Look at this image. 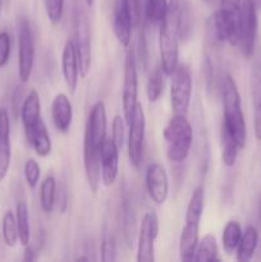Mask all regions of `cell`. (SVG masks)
<instances>
[{"label": "cell", "instance_id": "cell-13", "mask_svg": "<svg viewBox=\"0 0 261 262\" xmlns=\"http://www.w3.org/2000/svg\"><path fill=\"white\" fill-rule=\"evenodd\" d=\"M106 107L102 101H97L92 106L86 123L84 146L95 151H100L106 140Z\"/></svg>", "mask_w": 261, "mask_h": 262}, {"label": "cell", "instance_id": "cell-37", "mask_svg": "<svg viewBox=\"0 0 261 262\" xmlns=\"http://www.w3.org/2000/svg\"><path fill=\"white\" fill-rule=\"evenodd\" d=\"M115 260V243L113 238L106 237L101 242V261L109 262Z\"/></svg>", "mask_w": 261, "mask_h": 262}, {"label": "cell", "instance_id": "cell-11", "mask_svg": "<svg viewBox=\"0 0 261 262\" xmlns=\"http://www.w3.org/2000/svg\"><path fill=\"white\" fill-rule=\"evenodd\" d=\"M138 95V78H137V64H136L135 53L130 49L127 53L124 61V81H123L122 105L124 113L125 124H129L133 110L137 105Z\"/></svg>", "mask_w": 261, "mask_h": 262}, {"label": "cell", "instance_id": "cell-10", "mask_svg": "<svg viewBox=\"0 0 261 262\" xmlns=\"http://www.w3.org/2000/svg\"><path fill=\"white\" fill-rule=\"evenodd\" d=\"M128 128H129V132H128V156H129V161L133 168L138 169L141 165V161H142L146 135V117L142 105L140 102H137L135 110H133Z\"/></svg>", "mask_w": 261, "mask_h": 262}, {"label": "cell", "instance_id": "cell-21", "mask_svg": "<svg viewBox=\"0 0 261 262\" xmlns=\"http://www.w3.org/2000/svg\"><path fill=\"white\" fill-rule=\"evenodd\" d=\"M26 140L30 143L31 147L35 150L41 158H45L51 152V140L48 129H46L45 122L42 119L35 124L33 127L25 130Z\"/></svg>", "mask_w": 261, "mask_h": 262}, {"label": "cell", "instance_id": "cell-43", "mask_svg": "<svg viewBox=\"0 0 261 262\" xmlns=\"http://www.w3.org/2000/svg\"><path fill=\"white\" fill-rule=\"evenodd\" d=\"M260 220H261V204H260Z\"/></svg>", "mask_w": 261, "mask_h": 262}, {"label": "cell", "instance_id": "cell-41", "mask_svg": "<svg viewBox=\"0 0 261 262\" xmlns=\"http://www.w3.org/2000/svg\"><path fill=\"white\" fill-rule=\"evenodd\" d=\"M95 0H84V3H86L87 7H92V4H94Z\"/></svg>", "mask_w": 261, "mask_h": 262}, {"label": "cell", "instance_id": "cell-1", "mask_svg": "<svg viewBox=\"0 0 261 262\" xmlns=\"http://www.w3.org/2000/svg\"><path fill=\"white\" fill-rule=\"evenodd\" d=\"M183 0L169 2L168 15L160 23L159 31V50L163 72L171 76L179 64V40H181V13Z\"/></svg>", "mask_w": 261, "mask_h": 262}, {"label": "cell", "instance_id": "cell-17", "mask_svg": "<svg viewBox=\"0 0 261 262\" xmlns=\"http://www.w3.org/2000/svg\"><path fill=\"white\" fill-rule=\"evenodd\" d=\"M51 119L56 130L60 133H68L73 120V107L71 100L66 94L60 92L51 102Z\"/></svg>", "mask_w": 261, "mask_h": 262}, {"label": "cell", "instance_id": "cell-38", "mask_svg": "<svg viewBox=\"0 0 261 262\" xmlns=\"http://www.w3.org/2000/svg\"><path fill=\"white\" fill-rule=\"evenodd\" d=\"M23 89L22 86H17L15 90L13 91L12 95V101H10V106H12V112H13V117L14 119H17L19 117L20 113V107H22L23 104Z\"/></svg>", "mask_w": 261, "mask_h": 262}, {"label": "cell", "instance_id": "cell-5", "mask_svg": "<svg viewBox=\"0 0 261 262\" xmlns=\"http://www.w3.org/2000/svg\"><path fill=\"white\" fill-rule=\"evenodd\" d=\"M242 0H220V9L211 18L217 41H227L232 46L240 42V14Z\"/></svg>", "mask_w": 261, "mask_h": 262}, {"label": "cell", "instance_id": "cell-27", "mask_svg": "<svg viewBox=\"0 0 261 262\" xmlns=\"http://www.w3.org/2000/svg\"><path fill=\"white\" fill-rule=\"evenodd\" d=\"M241 237H242V229H241L240 223L235 220H230L225 224L222 234V245L224 252L228 255H232L237 251L238 245H240Z\"/></svg>", "mask_w": 261, "mask_h": 262}, {"label": "cell", "instance_id": "cell-36", "mask_svg": "<svg viewBox=\"0 0 261 262\" xmlns=\"http://www.w3.org/2000/svg\"><path fill=\"white\" fill-rule=\"evenodd\" d=\"M124 3L130 13L133 26L135 27H140L141 18H142L141 17L142 15V0H124Z\"/></svg>", "mask_w": 261, "mask_h": 262}, {"label": "cell", "instance_id": "cell-40", "mask_svg": "<svg viewBox=\"0 0 261 262\" xmlns=\"http://www.w3.org/2000/svg\"><path fill=\"white\" fill-rule=\"evenodd\" d=\"M204 3H206L207 5H214L216 3V0H202Z\"/></svg>", "mask_w": 261, "mask_h": 262}, {"label": "cell", "instance_id": "cell-31", "mask_svg": "<svg viewBox=\"0 0 261 262\" xmlns=\"http://www.w3.org/2000/svg\"><path fill=\"white\" fill-rule=\"evenodd\" d=\"M2 234L3 241H4L8 247H14L18 241H19V238H18L17 219H15V215L12 211H7L3 216Z\"/></svg>", "mask_w": 261, "mask_h": 262}, {"label": "cell", "instance_id": "cell-24", "mask_svg": "<svg viewBox=\"0 0 261 262\" xmlns=\"http://www.w3.org/2000/svg\"><path fill=\"white\" fill-rule=\"evenodd\" d=\"M220 138H222V161L227 168H232L235 164L238 154L242 150L238 145L237 140L233 137L232 133L222 124L220 130Z\"/></svg>", "mask_w": 261, "mask_h": 262}, {"label": "cell", "instance_id": "cell-29", "mask_svg": "<svg viewBox=\"0 0 261 262\" xmlns=\"http://www.w3.org/2000/svg\"><path fill=\"white\" fill-rule=\"evenodd\" d=\"M146 17L151 25H160L168 15V0H146Z\"/></svg>", "mask_w": 261, "mask_h": 262}, {"label": "cell", "instance_id": "cell-8", "mask_svg": "<svg viewBox=\"0 0 261 262\" xmlns=\"http://www.w3.org/2000/svg\"><path fill=\"white\" fill-rule=\"evenodd\" d=\"M256 35H257V12L253 0H242L240 14V42L238 46L246 59L255 54Z\"/></svg>", "mask_w": 261, "mask_h": 262}, {"label": "cell", "instance_id": "cell-20", "mask_svg": "<svg viewBox=\"0 0 261 262\" xmlns=\"http://www.w3.org/2000/svg\"><path fill=\"white\" fill-rule=\"evenodd\" d=\"M251 99L253 109V130L255 137L261 141V63L257 61L252 66L250 77Z\"/></svg>", "mask_w": 261, "mask_h": 262}, {"label": "cell", "instance_id": "cell-19", "mask_svg": "<svg viewBox=\"0 0 261 262\" xmlns=\"http://www.w3.org/2000/svg\"><path fill=\"white\" fill-rule=\"evenodd\" d=\"M132 27L133 20L130 17V13L125 5L124 0H119L117 8L114 10V17H113V28L117 36V40L120 45L128 48L132 40Z\"/></svg>", "mask_w": 261, "mask_h": 262}, {"label": "cell", "instance_id": "cell-3", "mask_svg": "<svg viewBox=\"0 0 261 262\" xmlns=\"http://www.w3.org/2000/svg\"><path fill=\"white\" fill-rule=\"evenodd\" d=\"M205 206V189L200 186L192 193L184 219V227L179 238V257L182 261H193L199 243V228Z\"/></svg>", "mask_w": 261, "mask_h": 262}, {"label": "cell", "instance_id": "cell-6", "mask_svg": "<svg viewBox=\"0 0 261 262\" xmlns=\"http://www.w3.org/2000/svg\"><path fill=\"white\" fill-rule=\"evenodd\" d=\"M171 76H173L170 89L171 107L174 114L186 115L191 104L192 89H193L191 68L187 64L179 63Z\"/></svg>", "mask_w": 261, "mask_h": 262}, {"label": "cell", "instance_id": "cell-25", "mask_svg": "<svg viewBox=\"0 0 261 262\" xmlns=\"http://www.w3.org/2000/svg\"><path fill=\"white\" fill-rule=\"evenodd\" d=\"M219 247L215 235L206 234L202 237V239H199L197 243L196 252H194V262H211L219 261Z\"/></svg>", "mask_w": 261, "mask_h": 262}, {"label": "cell", "instance_id": "cell-33", "mask_svg": "<svg viewBox=\"0 0 261 262\" xmlns=\"http://www.w3.org/2000/svg\"><path fill=\"white\" fill-rule=\"evenodd\" d=\"M45 12L51 25H58L63 18L64 0H44Z\"/></svg>", "mask_w": 261, "mask_h": 262}, {"label": "cell", "instance_id": "cell-18", "mask_svg": "<svg viewBox=\"0 0 261 262\" xmlns=\"http://www.w3.org/2000/svg\"><path fill=\"white\" fill-rule=\"evenodd\" d=\"M12 161L10 119L8 110L0 107V182L7 177Z\"/></svg>", "mask_w": 261, "mask_h": 262}, {"label": "cell", "instance_id": "cell-14", "mask_svg": "<svg viewBox=\"0 0 261 262\" xmlns=\"http://www.w3.org/2000/svg\"><path fill=\"white\" fill-rule=\"evenodd\" d=\"M146 188L156 205H163L169 194V179L165 168L159 163H151L146 170Z\"/></svg>", "mask_w": 261, "mask_h": 262}, {"label": "cell", "instance_id": "cell-30", "mask_svg": "<svg viewBox=\"0 0 261 262\" xmlns=\"http://www.w3.org/2000/svg\"><path fill=\"white\" fill-rule=\"evenodd\" d=\"M164 72L161 68H154L147 78V99L150 102H156L164 91Z\"/></svg>", "mask_w": 261, "mask_h": 262}, {"label": "cell", "instance_id": "cell-4", "mask_svg": "<svg viewBox=\"0 0 261 262\" xmlns=\"http://www.w3.org/2000/svg\"><path fill=\"white\" fill-rule=\"evenodd\" d=\"M166 155L171 163H183L193 145V128L186 115L174 114L164 129Z\"/></svg>", "mask_w": 261, "mask_h": 262}, {"label": "cell", "instance_id": "cell-7", "mask_svg": "<svg viewBox=\"0 0 261 262\" xmlns=\"http://www.w3.org/2000/svg\"><path fill=\"white\" fill-rule=\"evenodd\" d=\"M74 27H76L77 54L79 61V76L86 78L91 68V31L87 13L81 5L74 8Z\"/></svg>", "mask_w": 261, "mask_h": 262}, {"label": "cell", "instance_id": "cell-15", "mask_svg": "<svg viewBox=\"0 0 261 262\" xmlns=\"http://www.w3.org/2000/svg\"><path fill=\"white\" fill-rule=\"evenodd\" d=\"M119 148L112 138H107L100 148V166L101 181L106 187L113 186L119 173Z\"/></svg>", "mask_w": 261, "mask_h": 262}, {"label": "cell", "instance_id": "cell-32", "mask_svg": "<svg viewBox=\"0 0 261 262\" xmlns=\"http://www.w3.org/2000/svg\"><path fill=\"white\" fill-rule=\"evenodd\" d=\"M23 173H25V179L27 182L28 187L31 189H35L37 187L38 181L41 177V169L37 161L35 159H28L25 163V168H23Z\"/></svg>", "mask_w": 261, "mask_h": 262}, {"label": "cell", "instance_id": "cell-9", "mask_svg": "<svg viewBox=\"0 0 261 262\" xmlns=\"http://www.w3.org/2000/svg\"><path fill=\"white\" fill-rule=\"evenodd\" d=\"M35 64V41L31 25L22 18L18 25V76L22 83L28 82Z\"/></svg>", "mask_w": 261, "mask_h": 262}, {"label": "cell", "instance_id": "cell-39", "mask_svg": "<svg viewBox=\"0 0 261 262\" xmlns=\"http://www.w3.org/2000/svg\"><path fill=\"white\" fill-rule=\"evenodd\" d=\"M23 260L25 261H35L37 260V251L32 247V246L27 245L23 252Z\"/></svg>", "mask_w": 261, "mask_h": 262}, {"label": "cell", "instance_id": "cell-2", "mask_svg": "<svg viewBox=\"0 0 261 262\" xmlns=\"http://www.w3.org/2000/svg\"><path fill=\"white\" fill-rule=\"evenodd\" d=\"M222 102H223V123L233 137L237 140L241 148L245 147L247 129L245 117L241 107V96L234 78L225 74L222 79Z\"/></svg>", "mask_w": 261, "mask_h": 262}, {"label": "cell", "instance_id": "cell-35", "mask_svg": "<svg viewBox=\"0 0 261 262\" xmlns=\"http://www.w3.org/2000/svg\"><path fill=\"white\" fill-rule=\"evenodd\" d=\"M10 51H12V40L9 33L2 31L0 32V69L4 68L9 61Z\"/></svg>", "mask_w": 261, "mask_h": 262}, {"label": "cell", "instance_id": "cell-34", "mask_svg": "<svg viewBox=\"0 0 261 262\" xmlns=\"http://www.w3.org/2000/svg\"><path fill=\"white\" fill-rule=\"evenodd\" d=\"M125 137V120L120 115H115L112 123V140L117 145L119 150H122L124 145Z\"/></svg>", "mask_w": 261, "mask_h": 262}, {"label": "cell", "instance_id": "cell-23", "mask_svg": "<svg viewBox=\"0 0 261 262\" xmlns=\"http://www.w3.org/2000/svg\"><path fill=\"white\" fill-rule=\"evenodd\" d=\"M258 245V232L253 225H248L242 233L240 245L237 247V260L241 262H247L252 260L255 251Z\"/></svg>", "mask_w": 261, "mask_h": 262}, {"label": "cell", "instance_id": "cell-12", "mask_svg": "<svg viewBox=\"0 0 261 262\" xmlns=\"http://www.w3.org/2000/svg\"><path fill=\"white\" fill-rule=\"evenodd\" d=\"M159 232V220L155 212H146L142 217L138 233L137 242V261L154 262L155 261V241Z\"/></svg>", "mask_w": 261, "mask_h": 262}, {"label": "cell", "instance_id": "cell-42", "mask_svg": "<svg viewBox=\"0 0 261 262\" xmlns=\"http://www.w3.org/2000/svg\"><path fill=\"white\" fill-rule=\"evenodd\" d=\"M2 10H3V0H0V17H2Z\"/></svg>", "mask_w": 261, "mask_h": 262}, {"label": "cell", "instance_id": "cell-26", "mask_svg": "<svg viewBox=\"0 0 261 262\" xmlns=\"http://www.w3.org/2000/svg\"><path fill=\"white\" fill-rule=\"evenodd\" d=\"M15 219H17L18 238L22 246L30 245L31 241V225H30V211L25 201H20L15 207Z\"/></svg>", "mask_w": 261, "mask_h": 262}, {"label": "cell", "instance_id": "cell-16", "mask_svg": "<svg viewBox=\"0 0 261 262\" xmlns=\"http://www.w3.org/2000/svg\"><path fill=\"white\" fill-rule=\"evenodd\" d=\"M61 71H63L64 82H66L69 92L74 94L77 86H78L79 61L76 43L72 38L67 40L66 45H64L63 54H61Z\"/></svg>", "mask_w": 261, "mask_h": 262}, {"label": "cell", "instance_id": "cell-28", "mask_svg": "<svg viewBox=\"0 0 261 262\" xmlns=\"http://www.w3.org/2000/svg\"><path fill=\"white\" fill-rule=\"evenodd\" d=\"M56 201V182L53 176H46L41 182L40 187V205L46 214H50L55 206Z\"/></svg>", "mask_w": 261, "mask_h": 262}, {"label": "cell", "instance_id": "cell-22", "mask_svg": "<svg viewBox=\"0 0 261 262\" xmlns=\"http://www.w3.org/2000/svg\"><path fill=\"white\" fill-rule=\"evenodd\" d=\"M19 118L22 120V125L25 130L37 124L42 119V117H41L40 95L36 90H31L27 96L25 97V100H23Z\"/></svg>", "mask_w": 261, "mask_h": 262}]
</instances>
